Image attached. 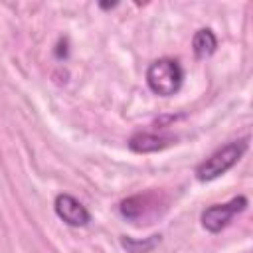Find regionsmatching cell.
<instances>
[{
  "instance_id": "obj_1",
  "label": "cell",
  "mask_w": 253,
  "mask_h": 253,
  "mask_svg": "<svg viewBox=\"0 0 253 253\" xmlns=\"http://www.w3.org/2000/svg\"><path fill=\"white\" fill-rule=\"evenodd\" d=\"M184 81V71L176 59L162 57L148 65L146 69V83L152 93L160 97H172L180 91Z\"/></svg>"
},
{
  "instance_id": "obj_2",
  "label": "cell",
  "mask_w": 253,
  "mask_h": 253,
  "mask_svg": "<svg viewBox=\"0 0 253 253\" xmlns=\"http://www.w3.org/2000/svg\"><path fill=\"white\" fill-rule=\"evenodd\" d=\"M245 150H247V138L233 140V142L221 146L211 156H208L202 164H198L196 178L200 182H210V180L219 178L221 174H225L229 168H233L237 164V160L243 156Z\"/></svg>"
},
{
  "instance_id": "obj_3",
  "label": "cell",
  "mask_w": 253,
  "mask_h": 253,
  "mask_svg": "<svg viewBox=\"0 0 253 253\" xmlns=\"http://www.w3.org/2000/svg\"><path fill=\"white\" fill-rule=\"evenodd\" d=\"M245 208H247V198L245 196L231 198L227 204H213V206H210L202 211V225L211 233H219Z\"/></svg>"
},
{
  "instance_id": "obj_4",
  "label": "cell",
  "mask_w": 253,
  "mask_h": 253,
  "mask_svg": "<svg viewBox=\"0 0 253 253\" xmlns=\"http://www.w3.org/2000/svg\"><path fill=\"white\" fill-rule=\"evenodd\" d=\"M53 210L59 219L73 227H83L91 221V213L87 211V208L71 194H59L53 202Z\"/></svg>"
},
{
  "instance_id": "obj_5",
  "label": "cell",
  "mask_w": 253,
  "mask_h": 253,
  "mask_svg": "<svg viewBox=\"0 0 253 253\" xmlns=\"http://www.w3.org/2000/svg\"><path fill=\"white\" fill-rule=\"evenodd\" d=\"M172 142V138L168 136H158V134H150V132H136L130 136L128 146L134 152H156L162 150L164 146H168Z\"/></svg>"
},
{
  "instance_id": "obj_6",
  "label": "cell",
  "mask_w": 253,
  "mask_h": 253,
  "mask_svg": "<svg viewBox=\"0 0 253 253\" xmlns=\"http://www.w3.org/2000/svg\"><path fill=\"white\" fill-rule=\"evenodd\" d=\"M192 47H194V53L198 57H208L215 51L217 47V38L215 34L210 30V28H202L194 34V40H192Z\"/></svg>"
},
{
  "instance_id": "obj_7",
  "label": "cell",
  "mask_w": 253,
  "mask_h": 253,
  "mask_svg": "<svg viewBox=\"0 0 253 253\" xmlns=\"http://www.w3.org/2000/svg\"><path fill=\"white\" fill-rule=\"evenodd\" d=\"M160 241V235H150L148 239L140 241V239H132V237H123L121 243L125 249H128L130 253H148L156 247V243Z\"/></svg>"
},
{
  "instance_id": "obj_8",
  "label": "cell",
  "mask_w": 253,
  "mask_h": 253,
  "mask_svg": "<svg viewBox=\"0 0 253 253\" xmlns=\"http://www.w3.org/2000/svg\"><path fill=\"white\" fill-rule=\"evenodd\" d=\"M144 200H146V196L144 198L142 196H132L128 200H123L121 202V213L128 219H138L144 211Z\"/></svg>"
}]
</instances>
